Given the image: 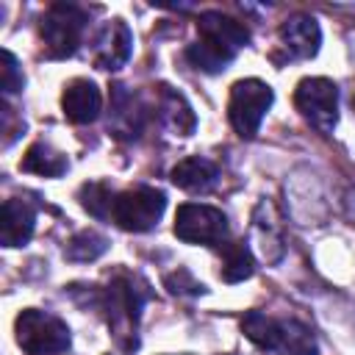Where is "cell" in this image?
<instances>
[{"label": "cell", "instance_id": "cell-1", "mask_svg": "<svg viewBox=\"0 0 355 355\" xmlns=\"http://www.w3.org/2000/svg\"><path fill=\"white\" fill-rule=\"evenodd\" d=\"M141 305H144V291L128 275H116L103 294L108 327H111V333L122 349H136V344H139L136 330H139Z\"/></svg>", "mask_w": 355, "mask_h": 355}, {"label": "cell", "instance_id": "cell-2", "mask_svg": "<svg viewBox=\"0 0 355 355\" xmlns=\"http://www.w3.org/2000/svg\"><path fill=\"white\" fill-rule=\"evenodd\" d=\"M86 11L75 3H53L39 22V36L47 58H69L83 42L86 31Z\"/></svg>", "mask_w": 355, "mask_h": 355}, {"label": "cell", "instance_id": "cell-3", "mask_svg": "<svg viewBox=\"0 0 355 355\" xmlns=\"http://www.w3.org/2000/svg\"><path fill=\"white\" fill-rule=\"evenodd\" d=\"M69 327L47 311L25 308L17 316V344L28 355H58L69 349Z\"/></svg>", "mask_w": 355, "mask_h": 355}, {"label": "cell", "instance_id": "cell-4", "mask_svg": "<svg viewBox=\"0 0 355 355\" xmlns=\"http://www.w3.org/2000/svg\"><path fill=\"white\" fill-rule=\"evenodd\" d=\"M272 100H275L272 86L258 80V78H247V80L233 83L230 100H227V119L241 139H252L258 133Z\"/></svg>", "mask_w": 355, "mask_h": 355}, {"label": "cell", "instance_id": "cell-5", "mask_svg": "<svg viewBox=\"0 0 355 355\" xmlns=\"http://www.w3.org/2000/svg\"><path fill=\"white\" fill-rule=\"evenodd\" d=\"M164 208H166L164 191H158L153 186H136V189H128V191L114 194L111 219L122 230L144 233V230H150V227L158 225Z\"/></svg>", "mask_w": 355, "mask_h": 355}, {"label": "cell", "instance_id": "cell-6", "mask_svg": "<svg viewBox=\"0 0 355 355\" xmlns=\"http://www.w3.org/2000/svg\"><path fill=\"white\" fill-rule=\"evenodd\" d=\"M294 105L319 133H333L338 122V86L330 78H302L294 89Z\"/></svg>", "mask_w": 355, "mask_h": 355}, {"label": "cell", "instance_id": "cell-7", "mask_svg": "<svg viewBox=\"0 0 355 355\" xmlns=\"http://www.w3.org/2000/svg\"><path fill=\"white\" fill-rule=\"evenodd\" d=\"M175 236L189 244H222L227 241V216L202 202H183L175 214Z\"/></svg>", "mask_w": 355, "mask_h": 355}, {"label": "cell", "instance_id": "cell-8", "mask_svg": "<svg viewBox=\"0 0 355 355\" xmlns=\"http://www.w3.org/2000/svg\"><path fill=\"white\" fill-rule=\"evenodd\" d=\"M94 64L100 69H119L128 64L130 53H133V33L122 19H111L100 28V33L94 36Z\"/></svg>", "mask_w": 355, "mask_h": 355}, {"label": "cell", "instance_id": "cell-9", "mask_svg": "<svg viewBox=\"0 0 355 355\" xmlns=\"http://www.w3.org/2000/svg\"><path fill=\"white\" fill-rule=\"evenodd\" d=\"M36 227V205L22 197H8L0 211V241L3 247H22L31 241Z\"/></svg>", "mask_w": 355, "mask_h": 355}, {"label": "cell", "instance_id": "cell-10", "mask_svg": "<svg viewBox=\"0 0 355 355\" xmlns=\"http://www.w3.org/2000/svg\"><path fill=\"white\" fill-rule=\"evenodd\" d=\"M61 108H64V116L75 125H89L100 116V108H103V97H100V89L86 80V78H75L64 86V94H61Z\"/></svg>", "mask_w": 355, "mask_h": 355}, {"label": "cell", "instance_id": "cell-11", "mask_svg": "<svg viewBox=\"0 0 355 355\" xmlns=\"http://www.w3.org/2000/svg\"><path fill=\"white\" fill-rule=\"evenodd\" d=\"M280 42L291 58H313L322 44L319 22L311 14H294L280 25Z\"/></svg>", "mask_w": 355, "mask_h": 355}, {"label": "cell", "instance_id": "cell-12", "mask_svg": "<svg viewBox=\"0 0 355 355\" xmlns=\"http://www.w3.org/2000/svg\"><path fill=\"white\" fill-rule=\"evenodd\" d=\"M197 33L200 39H208L230 53H239L247 42H250V31L244 28V22L222 14V11H205L197 19Z\"/></svg>", "mask_w": 355, "mask_h": 355}, {"label": "cell", "instance_id": "cell-13", "mask_svg": "<svg viewBox=\"0 0 355 355\" xmlns=\"http://www.w3.org/2000/svg\"><path fill=\"white\" fill-rule=\"evenodd\" d=\"M141 105L139 100L125 89V86H114V94H111V122L108 128L119 136V139H136L139 130H141Z\"/></svg>", "mask_w": 355, "mask_h": 355}, {"label": "cell", "instance_id": "cell-14", "mask_svg": "<svg viewBox=\"0 0 355 355\" xmlns=\"http://www.w3.org/2000/svg\"><path fill=\"white\" fill-rule=\"evenodd\" d=\"M158 116H161L164 128L172 130L175 136H189L197 125L194 111L186 103V97L169 86H158Z\"/></svg>", "mask_w": 355, "mask_h": 355}, {"label": "cell", "instance_id": "cell-15", "mask_svg": "<svg viewBox=\"0 0 355 355\" xmlns=\"http://www.w3.org/2000/svg\"><path fill=\"white\" fill-rule=\"evenodd\" d=\"M216 180H219L216 164L208 158H200V155L183 158L172 169V183L180 186L183 191H208L211 186H216Z\"/></svg>", "mask_w": 355, "mask_h": 355}, {"label": "cell", "instance_id": "cell-16", "mask_svg": "<svg viewBox=\"0 0 355 355\" xmlns=\"http://www.w3.org/2000/svg\"><path fill=\"white\" fill-rule=\"evenodd\" d=\"M69 161L64 153H58L53 144L47 141H36L28 147V153L22 155L19 161V169L25 172H33V175H42V178H61L67 172Z\"/></svg>", "mask_w": 355, "mask_h": 355}, {"label": "cell", "instance_id": "cell-17", "mask_svg": "<svg viewBox=\"0 0 355 355\" xmlns=\"http://www.w3.org/2000/svg\"><path fill=\"white\" fill-rule=\"evenodd\" d=\"M222 280L225 283H241L255 272L252 252L244 241H222Z\"/></svg>", "mask_w": 355, "mask_h": 355}, {"label": "cell", "instance_id": "cell-18", "mask_svg": "<svg viewBox=\"0 0 355 355\" xmlns=\"http://www.w3.org/2000/svg\"><path fill=\"white\" fill-rule=\"evenodd\" d=\"M186 58H189V64L194 69L216 75L236 58V53H230V50H225V47H219V44H214L208 39H197L194 44L186 47Z\"/></svg>", "mask_w": 355, "mask_h": 355}, {"label": "cell", "instance_id": "cell-19", "mask_svg": "<svg viewBox=\"0 0 355 355\" xmlns=\"http://www.w3.org/2000/svg\"><path fill=\"white\" fill-rule=\"evenodd\" d=\"M277 355H316V338L313 333L297 322V319H288V322H280V341L275 347Z\"/></svg>", "mask_w": 355, "mask_h": 355}, {"label": "cell", "instance_id": "cell-20", "mask_svg": "<svg viewBox=\"0 0 355 355\" xmlns=\"http://www.w3.org/2000/svg\"><path fill=\"white\" fill-rule=\"evenodd\" d=\"M241 330L261 349H272L275 352V347L280 341V322L272 319V316H266V313H261V311H250L241 319Z\"/></svg>", "mask_w": 355, "mask_h": 355}, {"label": "cell", "instance_id": "cell-21", "mask_svg": "<svg viewBox=\"0 0 355 355\" xmlns=\"http://www.w3.org/2000/svg\"><path fill=\"white\" fill-rule=\"evenodd\" d=\"M105 250H108V239H105L103 233H97V230H80V233H75V236L69 239L64 255H67L69 261L86 263V261L100 258Z\"/></svg>", "mask_w": 355, "mask_h": 355}, {"label": "cell", "instance_id": "cell-22", "mask_svg": "<svg viewBox=\"0 0 355 355\" xmlns=\"http://www.w3.org/2000/svg\"><path fill=\"white\" fill-rule=\"evenodd\" d=\"M80 205L97 216V219H111V205H114V191L105 183H86L80 189Z\"/></svg>", "mask_w": 355, "mask_h": 355}, {"label": "cell", "instance_id": "cell-23", "mask_svg": "<svg viewBox=\"0 0 355 355\" xmlns=\"http://www.w3.org/2000/svg\"><path fill=\"white\" fill-rule=\"evenodd\" d=\"M22 86H25V75H22L14 53L11 50H3L0 53V89H3V94L6 97L8 94H17Z\"/></svg>", "mask_w": 355, "mask_h": 355}, {"label": "cell", "instance_id": "cell-24", "mask_svg": "<svg viewBox=\"0 0 355 355\" xmlns=\"http://www.w3.org/2000/svg\"><path fill=\"white\" fill-rule=\"evenodd\" d=\"M166 288L172 294H202L205 291V286L197 283L186 269H178V275H169L166 277Z\"/></svg>", "mask_w": 355, "mask_h": 355}, {"label": "cell", "instance_id": "cell-25", "mask_svg": "<svg viewBox=\"0 0 355 355\" xmlns=\"http://www.w3.org/2000/svg\"><path fill=\"white\" fill-rule=\"evenodd\" d=\"M352 105H355V97H352Z\"/></svg>", "mask_w": 355, "mask_h": 355}]
</instances>
